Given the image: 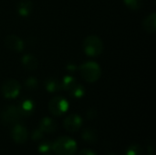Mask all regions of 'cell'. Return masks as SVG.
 <instances>
[{
    "instance_id": "obj_1",
    "label": "cell",
    "mask_w": 156,
    "mask_h": 155,
    "mask_svg": "<svg viewBox=\"0 0 156 155\" xmlns=\"http://www.w3.org/2000/svg\"><path fill=\"white\" fill-rule=\"evenodd\" d=\"M52 151L57 155H75L77 143L73 139L62 136L52 143Z\"/></svg>"
},
{
    "instance_id": "obj_2",
    "label": "cell",
    "mask_w": 156,
    "mask_h": 155,
    "mask_svg": "<svg viewBox=\"0 0 156 155\" xmlns=\"http://www.w3.org/2000/svg\"><path fill=\"white\" fill-rule=\"evenodd\" d=\"M80 74L82 78L87 82H95L97 81L101 74V69L100 65L93 61H89L82 64L80 68Z\"/></svg>"
},
{
    "instance_id": "obj_3",
    "label": "cell",
    "mask_w": 156,
    "mask_h": 155,
    "mask_svg": "<svg viewBox=\"0 0 156 155\" xmlns=\"http://www.w3.org/2000/svg\"><path fill=\"white\" fill-rule=\"evenodd\" d=\"M83 49L90 57H97L103 50V43L97 36H89L83 41Z\"/></svg>"
},
{
    "instance_id": "obj_4",
    "label": "cell",
    "mask_w": 156,
    "mask_h": 155,
    "mask_svg": "<svg viewBox=\"0 0 156 155\" xmlns=\"http://www.w3.org/2000/svg\"><path fill=\"white\" fill-rule=\"evenodd\" d=\"M69 109L68 100L60 96L54 97L48 103V110L51 114L55 116H60L64 114Z\"/></svg>"
},
{
    "instance_id": "obj_5",
    "label": "cell",
    "mask_w": 156,
    "mask_h": 155,
    "mask_svg": "<svg viewBox=\"0 0 156 155\" xmlns=\"http://www.w3.org/2000/svg\"><path fill=\"white\" fill-rule=\"evenodd\" d=\"M23 115L17 106H8L1 113V119L3 122L6 124H12L17 122Z\"/></svg>"
},
{
    "instance_id": "obj_6",
    "label": "cell",
    "mask_w": 156,
    "mask_h": 155,
    "mask_svg": "<svg viewBox=\"0 0 156 155\" xmlns=\"http://www.w3.org/2000/svg\"><path fill=\"white\" fill-rule=\"evenodd\" d=\"M20 92V84L16 79H8L2 86V94L6 99H15Z\"/></svg>"
},
{
    "instance_id": "obj_7",
    "label": "cell",
    "mask_w": 156,
    "mask_h": 155,
    "mask_svg": "<svg viewBox=\"0 0 156 155\" xmlns=\"http://www.w3.org/2000/svg\"><path fill=\"white\" fill-rule=\"evenodd\" d=\"M81 125H82V120L77 114H70L67 116L63 122V126L65 130L69 132H75L79 131Z\"/></svg>"
},
{
    "instance_id": "obj_8",
    "label": "cell",
    "mask_w": 156,
    "mask_h": 155,
    "mask_svg": "<svg viewBox=\"0 0 156 155\" xmlns=\"http://www.w3.org/2000/svg\"><path fill=\"white\" fill-rule=\"evenodd\" d=\"M11 136L16 143L22 144L27 142L28 133H27V129L23 125L16 124L11 131Z\"/></svg>"
},
{
    "instance_id": "obj_9",
    "label": "cell",
    "mask_w": 156,
    "mask_h": 155,
    "mask_svg": "<svg viewBox=\"0 0 156 155\" xmlns=\"http://www.w3.org/2000/svg\"><path fill=\"white\" fill-rule=\"evenodd\" d=\"M5 44L6 48L16 52H21L25 48L23 40L19 37L15 35L7 36L5 39Z\"/></svg>"
},
{
    "instance_id": "obj_10",
    "label": "cell",
    "mask_w": 156,
    "mask_h": 155,
    "mask_svg": "<svg viewBox=\"0 0 156 155\" xmlns=\"http://www.w3.org/2000/svg\"><path fill=\"white\" fill-rule=\"evenodd\" d=\"M57 127H58V125H57L56 122L49 117L43 118L39 123V129L43 132H47V133L54 132L57 130Z\"/></svg>"
},
{
    "instance_id": "obj_11",
    "label": "cell",
    "mask_w": 156,
    "mask_h": 155,
    "mask_svg": "<svg viewBox=\"0 0 156 155\" xmlns=\"http://www.w3.org/2000/svg\"><path fill=\"white\" fill-rule=\"evenodd\" d=\"M33 9V4L29 0H21L17 5V12L22 16H27L30 15Z\"/></svg>"
},
{
    "instance_id": "obj_12",
    "label": "cell",
    "mask_w": 156,
    "mask_h": 155,
    "mask_svg": "<svg viewBox=\"0 0 156 155\" xmlns=\"http://www.w3.org/2000/svg\"><path fill=\"white\" fill-rule=\"evenodd\" d=\"M22 64L24 68L27 70H34L37 67V58L31 54H26L22 58Z\"/></svg>"
},
{
    "instance_id": "obj_13",
    "label": "cell",
    "mask_w": 156,
    "mask_h": 155,
    "mask_svg": "<svg viewBox=\"0 0 156 155\" xmlns=\"http://www.w3.org/2000/svg\"><path fill=\"white\" fill-rule=\"evenodd\" d=\"M144 28L148 33H154L156 30V15L155 13L148 16L144 21Z\"/></svg>"
},
{
    "instance_id": "obj_14",
    "label": "cell",
    "mask_w": 156,
    "mask_h": 155,
    "mask_svg": "<svg viewBox=\"0 0 156 155\" xmlns=\"http://www.w3.org/2000/svg\"><path fill=\"white\" fill-rule=\"evenodd\" d=\"M18 108H19V110L21 111L22 115H30L34 111L35 105H34V102L31 100L27 99V100H24L23 101H21Z\"/></svg>"
},
{
    "instance_id": "obj_15",
    "label": "cell",
    "mask_w": 156,
    "mask_h": 155,
    "mask_svg": "<svg viewBox=\"0 0 156 155\" xmlns=\"http://www.w3.org/2000/svg\"><path fill=\"white\" fill-rule=\"evenodd\" d=\"M45 87L46 90L49 92H55L59 90L62 86H61V81L55 78H48L45 81Z\"/></svg>"
},
{
    "instance_id": "obj_16",
    "label": "cell",
    "mask_w": 156,
    "mask_h": 155,
    "mask_svg": "<svg viewBox=\"0 0 156 155\" xmlns=\"http://www.w3.org/2000/svg\"><path fill=\"white\" fill-rule=\"evenodd\" d=\"M67 90H69V93H70L73 97H75V98H81V97L84 95V93H85L84 87H83L81 84L78 83L77 80H76V81H75V82H74Z\"/></svg>"
},
{
    "instance_id": "obj_17",
    "label": "cell",
    "mask_w": 156,
    "mask_h": 155,
    "mask_svg": "<svg viewBox=\"0 0 156 155\" xmlns=\"http://www.w3.org/2000/svg\"><path fill=\"white\" fill-rule=\"evenodd\" d=\"M82 139L88 143H94L97 142L98 140V136L96 134V132L92 130V129H85L82 132Z\"/></svg>"
},
{
    "instance_id": "obj_18",
    "label": "cell",
    "mask_w": 156,
    "mask_h": 155,
    "mask_svg": "<svg viewBox=\"0 0 156 155\" xmlns=\"http://www.w3.org/2000/svg\"><path fill=\"white\" fill-rule=\"evenodd\" d=\"M126 6L132 10H138L143 5V0H123Z\"/></svg>"
},
{
    "instance_id": "obj_19",
    "label": "cell",
    "mask_w": 156,
    "mask_h": 155,
    "mask_svg": "<svg viewBox=\"0 0 156 155\" xmlns=\"http://www.w3.org/2000/svg\"><path fill=\"white\" fill-rule=\"evenodd\" d=\"M143 154V149L141 146L138 144H133L131 145L127 151H126V155H142Z\"/></svg>"
},
{
    "instance_id": "obj_20",
    "label": "cell",
    "mask_w": 156,
    "mask_h": 155,
    "mask_svg": "<svg viewBox=\"0 0 156 155\" xmlns=\"http://www.w3.org/2000/svg\"><path fill=\"white\" fill-rule=\"evenodd\" d=\"M37 85H38L37 79L34 77H30L25 81V86L28 90H35L37 87Z\"/></svg>"
},
{
    "instance_id": "obj_21",
    "label": "cell",
    "mask_w": 156,
    "mask_h": 155,
    "mask_svg": "<svg viewBox=\"0 0 156 155\" xmlns=\"http://www.w3.org/2000/svg\"><path fill=\"white\" fill-rule=\"evenodd\" d=\"M52 150V143L49 142H45L39 144L38 151L40 153H48Z\"/></svg>"
},
{
    "instance_id": "obj_22",
    "label": "cell",
    "mask_w": 156,
    "mask_h": 155,
    "mask_svg": "<svg viewBox=\"0 0 156 155\" xmlns=\"http://www.w3.org/2000/svg\"><path fill=\"white\" fill-rule=\"evenodd\" d=\"M42 137H43V132L39 128L34 130V132L32 133V139L34 141H38V140L42 139Z\"/></svg>"
},
{
    "instance_id": "obj_23",
    "label": "cell",
    "mask_w": 156,
    "mask_h": 155,
    "mask_svg": "<svg viewBox=\"0 0 156 155\" xmlns=\"http://www.w3.org/2000/svg\"><path fill=\"white\" fill-rule=\"evenodd\" d=\"M78 155H97L94 152H92L91 150H83L81 152H80Z\"/></svg>"
},
{
    "instance_id": "obj_24",
    "label": "cell",
    "mask_w": 156,
    "mask_h": 155,
    "mask_svg": "<svg viewBox=\"0 0 156 155\" xmlns=\"http://www.w3.org/2000/svg\"><path fill=\"white\" fill-rule=\"evenodd\" d=\"M111 155H115V154H111Z\"/></svg>"
}]
</instances>
